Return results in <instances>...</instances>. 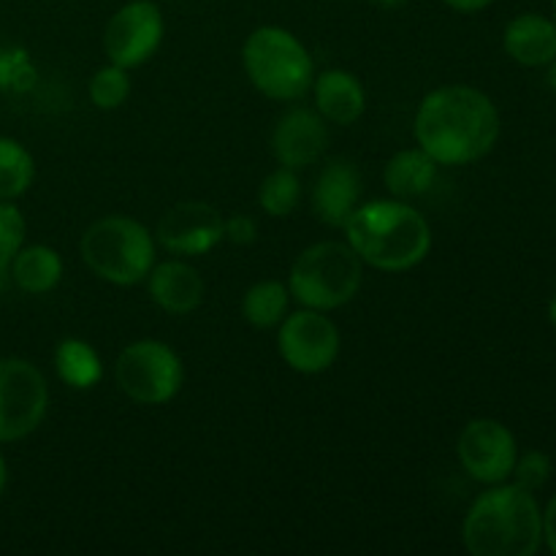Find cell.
<instances>
[{
  "label": "cell",
  "mask_w": 556,
  "mask_h": 556,
  "mask_svg": "<svg viewBox=\"0 0 556 556\" xmlns=\"http://www.w3.org/2000/svg\"><path fill=\"white\" fill-rule=\"evenodd\" d=\"M554 25H556V0H554Z\"/></svg>",
  "instance_id": "cell-34"
},
{
  "label": "cell",
  "mask_w": 556,
  "mask_h": 556,
  "mask_svg": "<svg viewBox=\"0 0 556 556\" xmlns=\"http://www.w3.org/2000/svg\"><path fill=\"white\" fill-rule=\"evenodd\" d=\"M5 476H9V472H5V459H3V454H0V494H3V489H5Z\"/></svg>",
  "instance_id": "cell-32"
},
{
  "label": "cell",
  "mask_w": 556,
  "mask_h": 556,
  "mask_svg": "<svg viewBox=\"0 0 556 556\" xmlns=\"http://www.w3.org/2000/svg\"><path fill=\"white\" fill-rule=\"evenodd\" d=\"M315 109L324 119L337 125H353L367 109V92L364 85L351 71L331 68L313 79Z\"/></svg>",
  "instance_id": "cell-16"
},
{
  "label": "cell",
  "mask_w": 556,
  "mask_h": 556,
  "mask_svg": "<svg viewBox=\"0 0 556 556\" xmlns=\"http://www.w3.org/2000/svg\"><path fill=\"white\" fill-rule=\"evenodd\" d=\"M438 163L418 147V150H402L386 163V188L396 199H416L434 185Z\"/></svg>",
  "instance_id": "cell-18"
},
{
  "label": "cell",
  "mask_w": 556,
  "mask_h": 556,
  "mask_svg": "<svg viewBox=\"0 0 556 556\" xmlns=\"http://www.w3.org/2000/svg\"><path fill=\"white\" fill-rule=\"evenodd\" d=\"M375 5H380V9H400V5H405L407 0H372Z\"/></svg>",
  "instance_id": "cell-30"
},
{
  "label": "cell",
  "mask_w": 556,
  "mask_h": 556,
  "mask_svg": "<svg viewBox=\"0 0 556 556\" xmlns=\"http://www.w3.org/2000/svg\"><path fill=\"white\" fill-rule=\"evenodd\" d=\"M22 242H25V217L9 201H0V286H3V275L9 271L11 261L20 253Z\"/></svg>",
  "instance_id": "cell-25"
},
{
  "label": "cell",
  "mask_w": 556,
  "mask_h": 556,
  "mask_svg": "<svg viewBox=\"0 0 556 556\" xmlns=\"http://www.w3.org/2000/svg\"><path fill=\"white\" fill-rule=\"evenodd\" d=\"M510 476H516V486L527 489V492H538L552 478V459L546 454H541V451H530L521 459H516Z\"/></svg>",
  "instance_id": "cell-26"
},
{
  "label": "cell",
  "mask_w": 556,
  "mask_h": 556,
  "mask_svg": "<svg viewBox=\"0 0 556 556\" xmlns=\"http://www.w3.org/2000/svg\"><path fill=\"white\" fill-rule=\"evenodd\" d=\"M299 195H302V182L296 177V168H275L266 174L258 190V204L266 215L271 217H286L296 210Z\"/></svg>",
  "instance_id": "cell-23"
},
{
  "label": "cell",
  "mask_w": 556,
  "mask_h": 556,
  "mask_svg": "<svg viewBox=\"0 0 556 556\" xmlns=\"http://www.w3.org/2000/svg\"><path fill=\"white\" fill-rule=\"evenodd\" d=\"M462 541L472 556H532L543 543V514L532 492L494 483L467 510Z\"/></svg>",
  "instance_id": "cell-3"
},
{
  "label": "cell",
  "mask_w": 556,
  "mask_h": 556,
  "mask_svg": "<svg viewBox=\"0 0 556 556\" xmlns=\"http://www.w3.org/2000/svg\"><path fill=\"white\" fill-rule=\"evenodd\" d=\"M282 362L302 375L326 372L340 356V331L320 309H296L286 315L277 334Z\"/></svg>",
  "instance_id": "cell-9"
},
{
  "label": "cell",
  "mask_w": 556,
  "mask_h": 556,
  "mask_svg": "<svg viewBox=\"0 0 556 556\" xmlns=\"http://www.w3.org/2000/svg\"><path fill=\"white\" fill-rule=\"evenodd\" d=\"M130 96V79L128 68L119 65H106L98 68L90 79V101L98 109H119Z\"/></svg>",
  "instance_id": "cell-24"
},
{
  "label": "cell",
  "mask_w": 556,
  "mask_h": 556,
  "mask_svg": "<svg viewBox=\"0 0 556 556\" xmlns=\"http://www.w3.org/2000/svg\"><path fill=\"white\" fill-rule=\"evenodd\" d=\"M81 258L112 286H136L155 266V242L134 217H103L81 237Z\"/></svg>",
  "instance_id": "cell-5"
},
{
  "label": "cell",
  "mask_w": 556,
  "mask_h": 556,
  "mask_svg": "<svg viewBox=\"0 0 556 556\" xmlns=\"http://www.w3.org/2000/svg\"><path fill=\"white\" fill-rule=\"evenodd\" d=\"M345 237L362 264L380 271H407L432 248V231L421 212L405 201H367L345 223Z\"/></svg>",
  "instance_id": "cell-2"
},
{
  "label": "cell",
  "mask_w": 556,
  "mask_h": 556,
  "mask_svg": "<svg viewBox=\"0 0 556 556\" xmlns=\"http://www.w3.org/2000/svg\"><path fill=\"white\" fill-rule=\"evenodd\" d=\"M546 81H548V87H552V90L556 92V58L552 60V63H548V76H546Z\"/></svg>",
  "instance_id": "cell-31"
},
{
  "label": "cell",
  "mask_w": 556,
  "mask_h": 556,
  "mask_svg": "<svg viewBox=\"0 0 556 556\" xmlns=\"http://www.w3.org/2000/svg\"><path fill=\"white\" fill-rule=\"evenodd\" d=\"M543 538L548 541V548L556 554V494L548 503L546 514H543Z\"/></svg>",
  "instance_id": "cell-28"
},
{
  "label": "cell",
  "mask_w": 556,
  "mask_h": 556,
  "mask_svg": "<svg viewBox=\"0 0 556 556\" xmlns=\"http://www.w3.org/2000/svg\"><path fill=\"white\" fill-rule=\"evenodd\" d=\"M150 296L161 309L172 315H188L204 302V280L193 266L182 261H166L150 269Z\"/></svg>",
  "instance_id": "cell-15"
},
{
  "label": "cell",
  "mask_w": 556,
  "mask_h": 556,
  "mask_svg": "<svg viewBox=\"0 0 556 556\" xmlns=\"http://www.w3.org/2000/svg\"><path fill=\"white\" fill-rule=\"evenodd\" d=\"M114 378L123 394L139 405H163L182 389L185 367L182 358L163 342L139 340L119 353Z\"/></svg>",
  "instance_id": "cell-7"
},
{
  "label": "cell",
  "mask_w": 556,
  "mask_h": 556,
  "mask_svg": "<svg viewBox=\"0 0 556 556\" xmlns=\"http://www.w3.org/2000/svg\"><path fill=\"white\" fill-rule=\"evenodd\" d=\"M49 389L38 367L25 358H0V443H14L41 427Z\"/></svg>",
  "instance_id": "cell-8"
},
{
  "label": "cell",
  "mask_w": 556,
  "mask_h": 556,
  "mask_svg": "<svg viewBox=\"0 0 556 556\" xmlns=\"http://www.w3.org/2000/svg\"><path fill=\"white\" fill-rule=\"evenodd\" d=\"M288 302H291V291L288 286L277 280L255 282L248 288L242 299V315L250 326L255 329H275L282 324L288 313Z\"/></svg>",
  "instance_id": "cell-21"
},
{
  "label": "cell",
  "mask_w": 556,
  "mask_h": 556,
  "mask_svg": "<svg viewBox=\"0 0 556 556\" xmlns=\"http://www.w3.org/2000/svg\"><path fill=\"white\" fill-rule=\"evenodd\" d=\"M362 199V177L351 161H331L313 188V212L326 226L345 228Z\"/></svg>",
  "instance_id": "cell-14"
},
{
  "label": "cell",
  "mask_w": 556,
  "mask_h": 556,
  "mask_svg": "<svg viewBox=\"0 0 556 556\" xmlns=\"http://www.w3.org/2000/svg\"><path fill=\"white\" fill-rule=\"evenodd\" d=\"M242 63L250 81L275 101H296L315 79L313 58L286 27L266 25L250 33L242 49Z\"/></svg>",
  "instance_id": "cell-4"
},
{
  "label": "cell",
  "mask_w": 556,
  "mask_h": 556,
  "mask_svg": "<svg viewBox=\"0 0 556 556\" xmlns=\"http://www.w3.org/2000/svg\"><path fill=\"white\" fill-rule=\"evenodd\" d=\"M11 277L25 293H49L63 277V258L49 244H30L20 248L11 261Z\"/></svg>",
  "instance_id": "cell-19"
},
{
  "label": "cell",
  "mask_w": 556,
  "mask_h": 556,
  "mask_svg": "<svg viewBox=\"0 0 556 556\" xmlns=\"http://www.w3.org/2000/svg\"><path fill=\"white\" fill-rule=\"evenodd\" d=\"M459 462L467 470V476L476 481L503 483L514 472L519 451H516V438L508 427H503L494 418H476L459 434Z\"/></svg>",
  "instance_id": "cell-11"
},
{
  "label": "cell",
  "mask_w": 556,
  "mask_h": 556,
  "mask_svg": "<svg viewBox=\"0 0 556 556\" xmlns=\"http://www.w3.org/2000/svg\"><path fill=\"white\" fill-rule=\"evenodd\" d=\"M548 320L556 326V296L552 299V304H548Z\"/></svg>",
  "instance_id": "cell-33"
},
{
  "label": "cell",
  "mask_w": 556,
  "mask_h": 556,
  "mask_svg": "<svg viewBox=\"0 0 556 556\" xmlns=\"http://www.w3.org/2000/svg\"><path fill=\"white\" fill-rule=\"evenodd\" d=\"M329 144L324 117L313 109H291L271 134V152L288 168H307L320 161Z\"/></svg>",
  "instance_id": "cell-13"
},
{
  "label": "cell",
  "mask_w": 556,
  "mask_h": 556,
  "mask_svg": "<svg viewBox=\"0 0 556 556\" xmlns=\"http://www.w3.org/2000/svg\"><path fill=\"white\" fill-rule=\"evenodd\" d=\"M505 52L527 68H541L556 58V25L541 14H521L505 27Z\"/></svg>",
  "instance_id": "cell-17"
},
{
  "label": "cell",
  "mask_w": 556,
  "mask_h": 556,
  "mask_svg": "<svg viewBox=\"0 0 556 556\" xmlns=\"http://www.w3.org/2000/svg\"><path fill=\"white\" fill-rule=\"evenodd\" d=\"M497 106L476 87H440L416 112V141L438 166L481 161L497 144Z\"/></svg>",
  "instance_id": "cell-1"
},
{
  "label": "cell",
  "mask_w": 556,
  "mask_h": 556,
  "mask_svg": "<svg viewBox=\"0 0 556 556\" xmlns=\"http://www.w3.org/2000/svg\"><path fill=\"white\" fill-rule=\"evenodd\" d=\"M163 30V11L152 0H134L123 5L103 30L106 58L119 68H139L157 52Z\"/></svg>",
  "instance_id": "cell-10"
},
{
  "label": "cell",
  "mask_w": 556,
  "mask_h": 556,
  "mask_svg": "<svg viewBox=\"0 0 556 556\" xmlns=\"http://www.w3.org/2000/svg\"><path fill=\"white\" fill-rule=\"evenodd\" d=\"M362 280V258L353 253L351 244L318 242L293 261L288 291L304 307L329 313L351 302Z\"/></svg>",
  "instance_id": "cell-6"
},
{
  "label": "cell",
  "mask_w": 556,
  "mask_h": 556,
  "mask_svg": "<svg viewBox=\"0 0 556 556\" xmlns=\"http://www.w3.org/2000/svg\"><path fill=\"white\" fill-rule=\"evenodd\" d=\"M223 239L239 244V248H248L258 239V223L250 215H233L223 223Z\"/></svg>",
  "instance_id": "cell-27"
},
{
  "label": "cell",
  "mask_w": 556,
  "mask_h": 556,
  "mask_svg": "<svg viewBox=\"0 0 556 556\" xmlns=\"http://www.w3.org/2000/svg\"><path fill=\"white\" fill-rule=\"evenodd\" d=\"M36 177L33 155L16 139L0 136V201L20 199Z\"/></svg>",
  "instance_id": "cell-22"
},
{
  "label": "cell",
  "mask_w": 556,
  "mask_h": 556,
  "mask_svg": "<svg viewBox=\"0 0 556 556\" xmlns=\"http://www.w3.org/2000/svg\"><path fill=\"white\" fill-rule=\"evenodd\" d=\"M54 367H58V375L65 386L79 391L98 386L103 375V364L96 348L87 345L85 340H76V337L60 342L58 351H54Z\"/></svg>",
  "instance_id": "cell-20"
},
{
  "label": "cell",
  "mask_w": 556,
  "mask_h": 556,
  "mask_svg": "<svg viewBox=\"0 0 556 556\" xmlns=\"http://www.w3.org/2000/svg\"><path fill=\"white\" fill-rule=\"evenodd\" d=\"M443 3L448 5V9L462 11V14H476V11L486 9V5L492 3V0H443Z\"/></svg>",
  "instance_id": "cell-29"
},
{
  "label": "cell",
  "mask_w": 556,
  "mask_h": 556,
  "mask_svg": "<svg viewBox=\"0 0 556 556\" xmlns=\"http://www.w3.org/2000/svg\"><path fill=\"white\" fill-rule=\"evenodd\" d=\"M223 215L206 201H179L157 220L155 237L168 253L204 255L223 239Z\"/></svg>",
  "instance_id": "cell-12"
}]
</instances>
